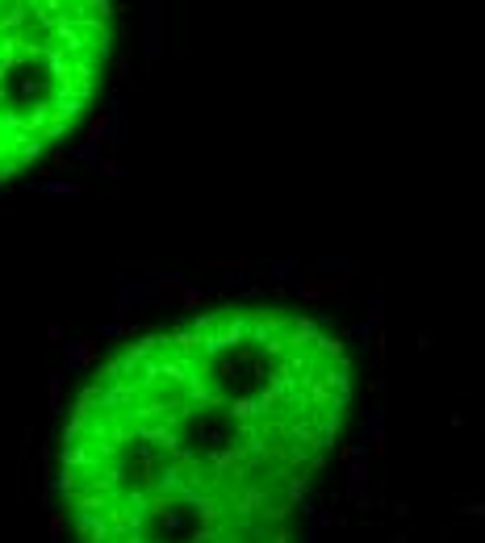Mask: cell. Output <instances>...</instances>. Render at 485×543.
<instances>
[{
	"instance_id": "6da1fadb",
	"label": "cell",
	"mask_w": 485,
	"mask_h": 543,
	"mask_svg": "<svg viewBox=\"0 0 485 543\" xmlns=\"http://www.w3.org/2000/svg\"><path fill=\"white\" fill-rule=\"evenodd\" d=\"M352 389L343 335L285 305L126 339L59 439L76 543H302Z\"/></svg>"
}]
</instances>
